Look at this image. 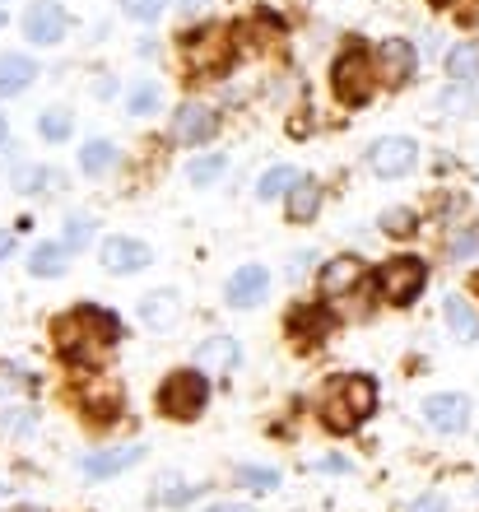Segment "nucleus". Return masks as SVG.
Returning <instances> with one entry per match:
<instances>
[{"label":"nucleus","instance_id":"nucleus-4","mask_svg":"<svg viewBox=\"0 0 479 512\" xmlns=\"http://www.w3.org/2000/svg\"><path fill=\"white\" fill-rule=\"evenodd\" d=\"M428 284V266L419 256H396V261H386L382 275H377V298L391 303V308H405L414 298L424 294Z\"/></svg>","mask_w":479,"mask_h":512},{"label":"nucleus","instance_id":"nucleus-17","mask_svg":"<svg viewBox=\"0 0 479 512\" xmlns=\"http://www.w3.org/2000/svg\"><path fill=\"white\" fill-rule=\"evenodd\" d=\"M145 457V447H112V452H98V457H84L80 461V471L84 475H98V480H103V475H117V471H131L135 461Z\"/></svg>","mask_w":479,"mask_h":512},{"label":"nucleus","instance_id":"nucleus-2","mask_svg":"<svg viewBox=\"0 0 479 512\" xmlns=\"http://www.w3.org/2000/svg\"><path fill=\"white\" fill-rule=\"evenodd\" d=\"M377 410V382L368 373H349V378H335L321 396V419L331 433H354L363 419Z\"/></svg>","mask_w":479,"mask_h":512},{"label":"nucleus","instance_id":"nucleus-14","mask_svg":"<svg viewBox=\"0 0 479 512\" xmlns=\"http://www.w3.org/2000/svg\"><path fill=\"white\" fill-rule=\"evenodd\" d=\"M270 289V270L266 266H242L233 270V280H228V303L233 308H252V303H261Z\"/></svg>","mask_w":479,"mask_h":512},{"label":"nucleus","instance_id":"nucleus-38","mask_svg":"<svg viewBox=\"0 0 479 512\" xmlns=\"http://www.w3.org/2000/svg\"><path fill=\"white\" fill-rule=\"evenodd\" d=\"M14 252V233H0V261Z\"/></svg>","mask_w":479,"mask_h":512},{"label":"nucleus","instance_id":"nucleus-1","mask_svg":"<svg viewBox=\"0 0 479 512\" xmlns=\"http://www.w3.org/2000/svg\"><path fill=\"white\" fill-rule=\"evenodd\" d=\"M117 340H121V317H112L98 303H84V308L66 312L56 322V345H61L70 364H98Z\"/></svg>","mask_w":479,"mask_h":512},{"label":"nucleus","instance_id":"nucleus-7","mask_svg":"<svg viewBox=\"0 0 479 512\" xmlns=\"http://www.w3.org/2000/svg\"><path fill=\"white\" fill-rule=\"evenodd\" d=\"M66 28H70V19H66V5H61V0H33V5H28L24 33L33 47H56V42L66 38Z\"/></svg>","mask_w":479,"mask_h":512},{"label":"nucleus","instance_id":"nucleus-16","mask_svg":"<svg viewBox=\"0 0 479 512\" xmlns=\"http://www.w3.org/2000/svg\"><path fill=\"white\" fill-rule=\"evenodd\" d=\"M80 401H84V410H89L94 419H117V415H121V401H126V396H121L117 382L89 378V382L80 387Z\"/></svg>","mask_w":479,"mask_h":512},{"label":"nucleus","instance_id":"nucleus-37","mask_svg":"<svg viewBox=\"0 0 479 512\" xmlns=\"http://www.w3.org/2000/svg\"><path fill=\"white\" fill-rule=\"evenodd\" d=\"M410 224H414V215H405V210L386 215V229H391V233H410Z\"/></svg>","mask_w":479,"mask_h":512},{"label":"nucleus","instance_id":"nucleus-25","mask_svg":"<svg viewBox=\"0 0 479 512\" xmlns=\"http://www.w3.org/2000/svg\"><path fill=\"white\" fill-rule=\"evenodd\" d=\"M70 131H75V122H70L66 108H47L38 117V135L47 140V145H61V140H70Z\"/></svg>","mask_w":479,"mask_h":512},{"label":"nucleus","instance_id":"nucleus-29","mask_svg":"<svg viewBox=\"0 0 479 512\" xmlns=\"http://www.w3.org/2000/svg\"><path fill=\"white\" fill-rule=\"evenodd\" d=\"M24 187L33 191V196H56V191L66 187V177L56 173V168H38V173H28V177H24Z\"/></svg>","mask_w":479,"mask_h":512},{"label":"nucleus","instance_id":"nucleus-39","mask_svg":"<svg viewBox=\"0 0 479 512\" xmlns=\"http://www.w3.org/2000/svg\"><path fill=\"white\" fill-rule=\"evenodd\" d=\"M210 512H252L247 503H219V508H210Z\"/></svg>","mask_w":479,"mask_h":512},{"label":"nucleus","instance_id":"nucleus-43","mask_svg":"<svg viewBox=\"0 0 479 512\" xmlns=\"http://www.w3.org/2000/svg\"><path fill=\"white\" fill-rule=\"evenodd\" d=\"M0 24H5V14H0Z\"/></svg>","mask_w":479,"mask_h":512},{"label":"nucleus","instance_id":"nucleus-30","mask_svg":"<svg viewBox=\"0 0 479 512\" xmlns=\"http://www.w3.org/2000/svg\"><path fill=\"white\" fill-rule=\"evenodd\" d=\"M121 10L131 14V19H140V24H154L168 10V0H121Z\"/></svg>","mask_w":479,"mask_h":512},{"label":"nucleus","instance_id":"nucleus-13","mask_svg":"<svg viewBox=\"0 0 479 512\" xmlns=\"http://www.w3.org/2000/svg\"><path fill=\"white\" fill-rule=\"evenodd\" d=\"M238 359H242V350H238V340H233V336H210L196 350V368H205L210 378L233 373V368H238Z\"/></svg>","mask_w":479,"mask_h":512},{"label":"nucleus","instance_id":"nucleus-23","mask_svg":"<svg viewBox=\"0 0 479 512\" xmlns=\"http://www.w3.org/2000/svg\"><path fill=\"white\" fill-rule=\"evenodd\" d=\"M112 163H117V145H112V140H89V145L80 149V168H84L89 177L107 173Z\"/></svg>","mask_w":479,"mask_h":512},{"label":"nucleus","instance_id":"nucleus-20","mask_svg":"<svg viewBox=\"0 0 479 512\" xmlns=\"http://www.w3.org/2000/svg\"><path fill=\"white\" fill-rule=\"evenodd\" d=\"M442 317H447V326H452L456 331V340H479V317H475V308H470L466 298H447V303H442Z\"/></svg>","mask_w":479,"mask_h":512},{"label":"nucleus","instance_id":"nucleus-24","mask_svg":"<svg viewBox=\"0 0 479 512\" xmlns=\"http://www.w3.org/2000/svg\"><path fill=\"white\" fill-rule=\"evenodd\" d=\"M159 80H135L131 89H126V108L135 112V117H149V112H159Z\"/></svg>","mask_w":479,"mask_h":512},{"label":"nucleus","instance_id":"nucleus-22","mask_svg":"<svg viewBox=\"0 0 479 512\" xmlns=\"http://www.w3.org/2000/svg\"><path fill=\"white\" fill-rule=\"evenodd\" d=\"M28 270H33L38 280H56V275L66 270V243H42V247H33V256H28Z\"/></svg>","mask_w":479,"mask_h":512},{"label":"nucleus","instance_id":"nucleus-33","mask_svg":"<svg viewBox=\"0 0 479 512\" xmlns=\"http://www.w3.org/2000/svg\"><path fill=\"white\" fill-rule=\"evenodd\" d=\"M447 252L461 256V261H466V256H475V252H479V233H475V229L452 233V243H447Z\"/></svg>","mask_w":479,"mask_h":512},{"label":"nucleus","instance_id":"nucleus-31","mask_svg":"<svg viewBox=\"0 0 479 512\" xmlns=\"http://www.w3.org/2000/svg\"><path fill=\"white\" fill-rule=\"evenodd\" d=\"M94 238V219L89 215H70L66 219V247H84Z\"/></svg>","mask_w":479,"mask_h":512},{"label":"nucleus","instance_id":"nucleus-10","mask_svg":"<svg viewBox=\"0 0 479 512\" xmlns=\"http://www.w3.org/2000/svg\"><path fill=\"white\" fill-rule=\"evenodd\" d=\"M424 424L438 433H461L470 424V401L456 396V391H438L424 401Z\"/></svg>","mask_w":479,"mask_h":512},{"label":"nucleus","instance_id":"nucleus-15","mask_svg":"<svg viewBox=\"0 0 479 512\" xmlns=\"http://www.w3.org/2000/svg\"><path fill=\"white\" fill-rule=\"evenodd\" d=\"M359 280H363L359 256H335V261L321 266V294L326 298H340V294H349V289H359Z\"/></svg>","mask_w":479,"mask_h":512},{"label":"nucleus","instance_id":"nucleus-32","mask_svg":"<svg viewBox=\"0 0 479 512\" xmlns=\"http://www.w3.org/2000/svg\"><path fill=\"white\" fill-rule=\"evenodd\" d=\"M238 485H252V489H275L280 485V475L275 471H261V466H238Z\"/></svg>","mask_w":479,"mask_h":512},{"label":"nucleus","instance_id":"nucleus-42","mask_svg":"<svg viewBox=\"0 0 479 512\" xmlns=\"http://www.w3.org/2000/svg\"><path fill=\"white\" fill-rule=\"evenodd\" d=\"M14 512H38V508H14Z\"/></svg>","mask_w":479,"mask_h":512},{"label":"nucleus","instance_id":"nucleus-8","mask_svg":"<svg viewBox=\"0 0 479 512\" xmlns=\"http://www.w3.org/2000/svg\"><path fill=\"white\" fill-rule=\"evenodd\" d=\"M228 56H233V38H228L224 28H205V33L187 38V66L200 70V75H214V70H224Z\"/></svg>","mask_w":479,"mask_h":512},{"label":"nucleus","instance_id":"nucleus-18","mask_svg":"<svg viewBox=\"0 0 479 512\" xmlns=\"http://www.w3.org/2000/svg\"><path fill=\"white\" fill-rule=\"evenodd\" d=\"M33 80H38V66L28 56H19V52L0 56V94H24Z\"/></svg>","mask_w":479,"mask_h":512},{"label":"nucleus","instance_id":"nucleus-27","mask_svg":"<svg viewBox=\"0 0 479 512\" xmlns=\"http://www.w3.org/2000/svg\"><path fill=\"white\" fill-rule=\"evenodd\" d=\"M293 182H298V173H293V168H270V173L256 182V196H261V201H270V196H289Z\"/></svg>","mask_w":479,"mask_h":512},{"label":"nucleus","instance_id":"nucleus-21","mask_svg":"<svg viewBox=\"0 0 479 512\" xmlns=\"http://www.w3.org/2000/svg\"><path fill=\"white\" fill-rule=\"evenodd\" d=\"M447 75L456 84L479 80V42H456L452 52H447Z\"/></svg>","mask_w":479,"mask_h":512},{"label":"nucleus","instance_id":"nucleus-41","mask_svg":"<svg viewBox=\"0 0 479 512\" xmlns=\"http://www.w3.org/2000/svg\"><path fill=\"white\" fill-rule=\"evenodd\" d=\"M5 131H10V122H5V112H0V140H5Z\"/></svg>","mask_w":479,"mask_h":512},{"label":"nucleus","instance_id":"nucleus-19","mask_svg":"<svg viewBox=\"0 0 479 512\" xmlns=\"http://www.w3.org/2000/svg\"><path fill=\"white\" fill-rule=\"evenodd\" d=\"M317 210H321V182L317 177H298L289 191V219L307 224V219H317Z\"/></svg>","mask_w":479,"mask_h":512},{"label":"nucleus","instance_id":"nucleus-34","mask_svg":"<svg viewBox=\"0 0 479 512\" xmlns=\"http://www.w3.org/2000/svg\"><path fill=\"white\" fill-rule=\"evenodd\" d=\"M293 331H307V336H312V345H317V336L326 331V322H321L317 312H312V317H303V312H298V317H293Z\"/></svg>","mask_w":479,"mask_h":512},{"label":"nucleus","instance_id":"nucleus-12","mask_svg":"<svg viewBox=\"0 0 479 512\" xmlns=\"http://www.w3.org/2000/svg\"><path fill=\"white\" fill-rule=\"evenodd\" d=\"M154 256H149V247L140 243V238H107L103 243V266L112 270V275H135V270H145Z\"/></svg>","mask_w":479,"mask_h":512},{"label":"nucleus","instance_id":"nucleus-35","mask_svg":"<svg viewBox=\"0 0 479 512\" xmlns=\"http://www.w3.org/2000/svg\"><path fill=\"white\" fill-rule=\"evenodd\" d=\"M410 512H447V503L438 499V494H424V499H414Z\"/></svg>","mask_w":479,"mask_h":512},{"label":"nucleus","instance_id":"nucleus-5","mask_svg":"<svg viewBox=\"0 0 479 512\" xmlns=\"http://www.w3.org/2000/svg\"><path fill=\"white\" fill-rule=\"evenodd\" d=\"M373 80H377V66H368V56L359 47L335 61V98L349 103V108H359V103L373 98Z\"/></svg>","mask_w":479,"mask_h":512},{"label":"nucleus","instance_id":"nucleus-36","mask_svg":"<svg viewBox=\"0 0 479 512\" xmlns=\"http://www.w3.org/2000/svg\"><path fill=\"white\" fill-rule=\"evenodd\" d=\"M442 108H470L466 84H461V89H447V94H442Z\"/></svg>","mask_w":479,"mask_h":512},{"label":"nucleus","instance_id":"nucleus-28","mask_svg":"<svg viewBox=\"0 0 479 512\" xmlns=\"http://www.w3.org/2000/svg\"><path fill=\"white\" fill-rule=\"evenodd\" d=\"M224 168H228L224 154H205V159H196L187 168V177L196 182V187H210V182H219V177H224Z\"/></svg>","mask_w":479,"mask_h":512},{"label":"nucleus","instance_id":"nucleus-26","mask_svg":"<svg viewBox=\"0 0 479 512\" xmlns=\"http://www.w3.org/2000/svg\"><path fill=\"white\" fill-rule=\"evenodd\" d=\"M140 317H145L149 326H168L177 317V298L173 294H149L145 303H140Z\"/></svg>","mask_w":479,"mask_h":512},{"label":"nucleus","instance_id":"nucleus-3","mask_svg":"<svg viewBox=\"0 0 479 512\" xmlns=\"http://www.w3.org/2000/svg\"><path fill=\"white\" fill-rule=\"evenodd\" d=\"M205 401H210V373L205 368H177L159 387V410L168 419H182V424L196 419L205 410Z\"/></svg>","mask_w":479,"mask_h":512},{"label":"nucleus","instance_id":"nucleus-40","mask_svg":"<svg viewBox=\"0 0 479 512\" xmlns=\"http://www.w3.org/2000/svg\"><path fill=\"white\" fill-rule=\"evenodd\" d=\"M182 5H187V14H200V10H205V0H182Z\"/></svg>","mask_w":479,"mask_h":512},{"label":"nucleus","instance_id":"nucleus-6","mask_svg":"<svg viewBox=\"0 0 479 512\" xmlns=\"http://www.w3.org/2000/svg\"><path fill=\"white\" fill-rule=\"evenodd\" d=\"M414 163H419V145H414L410 135H382L368 145V168L386 182H396V177L414 173Z\"/></svg>","mask_w":479,"mask_h":512},{"label":"nucleus","instance_id":"nucleus-9","mask_svg":"<svg viewBox=\"0 0 479 512\" xmlns=\"http://www.w3.org/2000/svg\"><path fill=\"white\" fill-rule=\"evenodd\" d=\"M414 66H419V56H414V47L405 38H386L382 47H377V80H382L386 89L410 84L414 80Z\"/></svg>","mask_w":479,"mask_h":512},{"label":"nucleus","instance_id":"nucleus-11","mask_svg":"<svg viewBox=\"0 0 479 512\" xmlns=\"http://www.w3.org/2000/svg\"><path fill=\"white\" fill-rule=\"evenodd\" d=\"M214 131H219L214 108H205V103H182V108H177L173 135L182 140V145H205V140H214Z\"/></svg>","mask_w":479,"mask_h":512}]
</instances>
